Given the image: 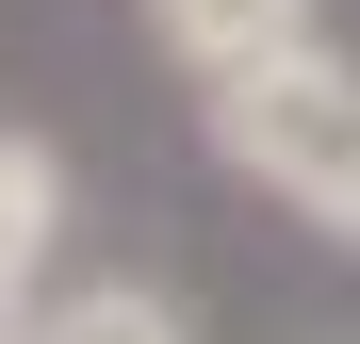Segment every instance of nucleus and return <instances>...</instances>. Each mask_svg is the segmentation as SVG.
Returning a JSON list of instances; mask_svg holds the SVG:
<instances>
[{
    "label": "nucleus",
    "instance_id": "2",
    "mask_svg": "<svg viewBox=\"0 0 360 344\" xmlns=\"http://www.w3.org/2000/svg\"><path fill=\"white\" fill-rule=\"evenodd\" d=\"M49 246H66V148L0 115V344H33V312H49Z\"/></svg>",
    "mask_w": 360,
    "mask_h": 344
},
{
    "label": "nucleus",
    "instance_id": "1",
    "mask_svg": "<svg viewBox=\"0 0 360 344\" xmlns=\"http://www.w3.org/2000/svg\"><path fill=\"white\" fill-rule=\"evenodd\" d=\"M197 132H213V164H229L262 213L360 246V49H328V33L278 49V66H246V82L197 98Z\"/></svg>",
    "mask_w": 360,
    "mask_h": 344
},
{
    "label": "nucleus",
    "instance_id": "3",
    "mask_svg": "<svg viewBox=\"0 0 360 344\" xmlns=\"http://www.w3.org/2000/svg\"><path fill=\"white\" fill-rule=\"evenodd\" d=\"M131 17H148V49H164V66L180 82H246V66H278V49H311L328 17H311V0H131Z\"/></svg>",
    "mask_w": 360,
    "mask_h": 344
},
{
    "label": "nucleus",
    "instance_id": "4",
    "mask_svg": "<svg viewBox=\"0 0 360 344\" xmlns=\"http://www.w3.org/2000/svg\"><path fill=\"white\" fill-rule=\"evenodd\" d=\"M33 344H197V312H180L164 279H66V295L33 312Z\"/></svg>",
    "mask_w": 360,
    "mask_h": 344
}]
</instances>
